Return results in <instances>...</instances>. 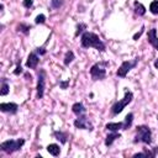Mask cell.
Returning a JSON list of instances; mask_svg holds the SVG:
<instances>
[{
    "mask_svg": "<svg viewBox=\"0 0 158 158\" xmlns=\"http://www.w3.org/2000/svg\"><path fill=\"white\" fill-rule=\"evenodd\" d=\"M74 125L78 129H88V119L85 116H80L79 115V118L74 121Z\"/></svg>",
    "mask_w": 158,
    "mask_h": 158,
    "instance_id": "30bf717a",
    "label": "cell"
},
{
    "mask_svg": "<svg viewBox=\"0 0 158 158\" xmlns=\"http://www.w3.org/2000/svg\"><path fill=\"white\" fill-rule=\"evenodd\" d=\"M82 46L85 48L95 47L98 51H105V44L101 42L99 36L93 32H85L82 36Z\"/></svg>",
    "mask_w": 158,
    "mask_h": 158,
    "instance_id": "6da1fadb",
    "label": "cell"
},
{
    "mask_svg": "<svg viewBox=\"0 0 158 158\" xmlns=\"http://www.w3.org/2000/svg\"><path fill=\"white\" fill-rule=\"evenodd\" d=\"M8 93H9V85L6 83H4L3 87H2V90H0V94H2V95H6Z\"/></svg>",
    "mask_w": 158,
    "mask_h": 158,
    "instance_id": "44dd1931",
    "label": "cell"
},
{
    "mask_svg": "<svg viewBox=\"0 0 158 158\" xmlns=\"http://www.w3.org/2000/svg\"><path fill=\"white\" fill-rule=\"evenodd\" d=\"M20 29H22V30H21L22 32H27V30H30V27L24 26V25H20V26H19V30H20Z\"/></svg>",
    "mask_w": 158,
    "mask_h": 158,
    "instance_id": "d4e9b609",
    "label": "cell"
},
{
    "mask_svg": "<svg viewBox=\"0 0 158 158\" xmlns=\"http://www.w3.org/2000/svg\"><path fill=\"white\" fill-rule=\"evenodd\" d=\"M33 4V0H24V6L25 8H31Z\"/></svg>",
    "mask_w": 158,
    "mask_h": 158,
    "instance_id": "cb8c5ba5",
    "label": "cell"
},
{
    "mask_svg": "<svg viewBox=\"0 0 158 158\" xmlns=\"http://www.w3.org/2000/svg\"><path fill=\"white\" fill-rule=\"evenodd\" d=\"M19 106L14 102H3L0 104V110L4 113H10V114H15L17 111Z\"/></svg>",
    "mask_w": 158,
    "mask_h": 158,
    "instance_id": "52a82bcc",
    "label": "cell"
},
{
    "mask_svg": "<svg viewBox=\"0 0 158 158\" xmlns=\"http://www.w3.org/2000/svg\"><path fill=\"white\" fill-rule=\"evenodd\" d=\"M120 137V135L119 133H111V135H109L108 137H106V141H105V145L106 146H110V145H113V142L116 140V138H119Z\"/></svg>",
    "mask_w": 158,
    "mask_h": 158,
    "instance_id": "5bb4252c",
    "label": "cell"
},
{
    "mask_svg": "<svg viewBox=\"0 0 158 158\" xmlns=\"http://www.w3.org/2000/svg\"><path fill=\"white\" fill-rule=\"evenodd\" d=\"M135 11H136V14H138V15H145V13H146V8L142 5V4H140V3H135Z\"/></svg>",
    "mask_w": 158,
    "mask_h": 158,
    "instance_id": "9a60e30c",
    "label": "cell"
},
{
    "mask_svg": "<svg viewBox=\"0 0 158 158\" xmlns=\"http://www.w3.org/2000/svg\"><path fill=\"white\" fill-rule=\"evenodd\" d=\"M151 130L147 126H140L137 127V135L135 142H143V143H151Z\"/></svg>",
    "mask_w": 158,
    "mask_h": 158,
    "instance_id": "3957f363",
    "label": "cell"
},
{
    "mask_svg": "<svg viewBox=\"0 0 158 158\" xmlns=\"http://www.w3.org/2000/svg\"><path fill=\"white\" fill-rule=\"evenodd\" d=\"M73 113L74 114H77L78 116L79 115H82L84 111H85V109H84V106H83V104H80V102H75L74 105H73Z\"/></svg>",
    "mask_w": 158,
    "mask_h": 158,
    "instance_id": "4fadbf2b",
    "label": "cell"
},
{
    "mask_svg": "<svg viewBox=\"0 0 158 158\" xmlns=\"http://www.w3.org/2000/svg\"><path fill=\"white\" fill-rule=\"evenodd\" d=\"M142 33H143V29H142V30H141L140 32H137V33H136V35L133 36V40H137L138 37H141V35H142Z\"/></svg>",
    "mask_w": 158,
    "mask_h": 158,
    "instance_id": "484cf974",
    "label": "cell"
},
{
    "mask_svg": "<svg viewBox=\"0 0 158 158\" xmlns=\"http://www.w3.org/2000/svg\"><path fill=\"white\" fill-rule=\"evenodd\" d=\"M149 10H151V13H152V14L158 15V0H154V2H152V3H151V5H149Z\"/></svg>",
    "mask_w": 158,
    "mask_h": 158,
    "instance_id": "e0dca14e",
    "label": "cell"
},
{
    "mask_svg": "<svg viewBox=\"0 0 158 158\" xmlns=\"http://www.w3.org/2000/svg\"><path fill=\"white\" fill-rule=\"evenodd\" d=\"M73 60H74V53H73L72 51L67 52V55H66V57H64V64H66V66H68Z\"/></svg>",
    "mask_w": 158,
    "mask_h": 158,
    "instance_id": "ac0fdd59",
    "label": "cell"
},
{
    "mask_svg": "<svg viewBox=\"0 0 158 158\" xmlns=\"http://www.w3.org/2000/svg\"><path fill=\"white\" fill-rule=\"evenodd\" d=\"M21 72H22V68H21V66H17V67H16V71H15L14 73H15V74L17 75V74H20Z\"/></svg>",
    "mask_w": 158,
    "mask_h": 158,
    "instance_id": "4316f807",
    "label": "cell"
},
{
    "mask_svg": "<svg viewBox=\"0 0 158 158\" xmlns=\"http://www.w3.org/2000/svg\"><path fill=\"white\" fill-rule=\"evenodd\" d=\"M136 66V61L135 62H124L122 64H121V67L119 68V71H118V75L119 77H126V74L129 73V71L131 69V68H133Z\"/></svg>",
    "mask_w": 158,
    "mask_h": 158,
    "instance_id": "8992f818",
    "label": "cell"
},
{
    "mask_svg": "<svg viewBox=\"0 0 158 158\" xmlns=\"http://www.w3.org/2000/svg\"><path fill=\"white\" fill-rule=\"evenodd\" d=\"M145 156H147L146 153H136L133 157H145Z\"/></svg>",
    "mask_w": 158,
    "mask_h": 158,
    "instance_id": "f546056e",
    "label": "cell"
},
{
    "mask_svg": "<svg viewBox=\"0 0 158 158\" xmlns=\"http://www.w3.org/2000/svg\"><path fill=\"white\" fill-rule=\"evenodd\" d=\"M106 66L108 63H96L91 67L90 74L95 79H104L106 75Z\"/></svg>",
    "mask_w": 158,
    "mask_h": 158,
    "instance_id": "5b68a950",
    "label": "cell"
},
{
    "mask_svg": "<svg viewBox=\"0 0 158 158\" xmlns=\"http://www.w3.org/2000/svg\"><path fill=\"white\" fill-rule=\"evenodd\" d=\"M154 67H156V68H157V69H158V60H157V61H156V63H154Z\"/></svg>",
    "mask_w": 158,
    "mask_h": 158,
    "instance_id": "4dcf8cb0",
    "label": "cell"
},
{
    "mask_svg": "<svg viewBox=\"0 0 158 158\" xmlns=\"http://www.w3.org/2000/svg\"><path fill=\"white\" fill-rule=\"evenodd\" d=\"M37 64H38V57H37V55L31 53V55L29 56V58H27L26 66H27L29 68H36Z\"/></svg>",
    "mask_w": 158,
    "mask_h": 158,
    "instance_id": "9c48e42d",
    "label": "cell"
},
{
    "mask_svg": "<svg viewBox=\"0 0 158 158\" xmlns=\"http://www.w3.org/2000/svg\"><path fill=\"white\" fill-rule=\"evenodd\" d=\"M43 91H44V73L41 72V74L38 75V83H37V98L38 99L43 96Z\"/></svg>",
    "mask_w": 158,
    "mask_h": 158,
    "instance_id": "ba28073f",
    "label": "cell"
},
{
    "mask_svg": "<svg viewBox=\"0 0 158 158\" xmlns=\"http://www.w3.org/2000/svg\"><path fill=\"white\" fill-rule=\"evenodd\" d=\"M151 44H152L154 48H157V49H158V38H156V40H154V41H153Z\"/></svg>",
    "mask_w": 158,
    "mask_h": 158,
    "instance_id": "83f0119b",
    "label": "cell"
},
{
    "mask_svg": "<svg viewBox=\"0 0 158 158\" xmlns=\"http://www.w3.org/2000/svg\"><path fill=\"white\" fill-rule=\"evenodd\" d=\"M106 129L110 131H119V130L124 129V124L122 122H110L106 125Z\"/></svg>",
    "mask_w": 158,
    "mask_h": 158,
    "instance_id": "7c38bea8",
    "label": "cell"
},
{
    "mask_svg": "<svg viewBox=\"0 0 158 158\" xmlns=\"http://www.w3.org/2000/svg\"><path fill=\"white\" fill-rule=\"evenodd\" d=\"M44 20H46V17H44V15H38L37 17H36V24H43L44 22Z\"/></svg>",
    "mask_w": 158,
    "mask_h": 158,
    "instance_id": "603a6c76",
    "label": "cell"
},
{
    "mask_svg": "<svg viewBox=\"0 0 158 158\" xmlns=\"http://www.w3.org/2000/svg\"><path fill=\"white\" fill-rule=\"evenodd\" d=\"M132 98H133V94L131 93V91H126V94H125V98L122 99V100H120V101H118L116 104H114V106H113V114H120L122 110H124V108L126 106V105H129L131 101H132Z\"/></svg>",
    "mask_w": 158,
    "mask_h": 158,
    "instance_id": "277c9868",
    "label": "cell"
},
{
    "mask_svg": "<svg viewBox=\"0 0 158 158\" xmlns=\"http://www.w3.org/2000/svg\"><path fill=\"white\" fill-rule=\"evenodd\" d=\"M132 120H133V115H132V114H129V115L126 116V119H125V122H124V130H126V129H129V127L131 126Z\"/></svg>",
    "mask_w": 158,
    "mask_h": 158,
    "instance_id": "2e32d148",
    "label": "cell"
},
{
    "mask_svg": "<svg viewBox=\"0 0 158 158\" xmlns=\"http://www.w3.org/2000/svg\"><path fill=\"white\" fill-rule=\"evenodd\" d=\"M62 5V0H52V6L53 8H60Z\"/></svg>",
    "mask_w": 158,
    "mask_h": 158,
    "instance_id": "7402d4cb",
    "label": "cell"
},
{
    "mask_svg": "<svg viewBox=\"0 0 158 158\" xmlns=\"http://www.w3.org/2000/svg\"><path fill=\"white\" fill-rule=\"evenodd\" d=\"M156 38H157V37H156V29L149 30V31H148V42H149V43H152Z\"/></svg>",
    "mask_w": 158,
    "mask_h": 158,
    "instance_id": "d6986e66",
    "label": "cell"
},
{
    "mask_svg": "<svg viewBox=\"0 0 158 158\" xmlns=\"http://www.w3.org/2000/svg\"><path fill=\"white\" fill-rule=\"evenodd\" d=\"M68 84H69V80H68V82H63V83H61V87H62L63 89H66V88L68 87Z\"/></svg>",
    "mask_w": 158,
    "mask_h": 158,
    "instance_id": "f1b7e54d",
    "label": "cell"
},
{
    "mask_svg": "<svg viewBox=\"0 0 158 158\" xmlns=\"http://www.w3.org/2000/svg\"><path fill=\"white\" fill-rule=\"evenodd\" d=\"M55 136H56L58 140H61V142H62V143H66V141H67V140H66V138H67V136H66L64 133H62V132H58V131H57V132H55Z\"/></svg>",
    "mask_w": 158,
    "mask_h": 158,
    "instance_id": "ffe728a7",
    "label": "cell"
},
{
    "mask_svg": "<svg viewBox=\"0 0 158 158\" xmlns=\"http://www.w3.org/2000/svg\"><path fill=\"white\" fill-rule=\"evenodd\" d=\"M47 151H48V153H51L52 156H58V154H60V152H61L60 146H58V145H55V143L48 145Z\"/></svg>",
    "mask_w": 158,
    "mask_h": 158,
    "instance_id": "8fae6325",
    "label": "cell"
},
{
    "mask_svg": "<svg viewBox=\"0 0 158 158\" xmlns=\"http://www.w3.org/2000/svg\"><path fill=\"white\" fill-rule=\"evenodd\" d=\"M25 143V141L22 138H19L16 141L14 140H9V141H5L2 143V149L6 153H13L14 151H17L22 147V145Z\"/></svg>",
    "mask_w": 158,
    "mask_h": 158,
    "instance_id": "7a4b0ae2",
    "label": "cell"
}]
</instances>
